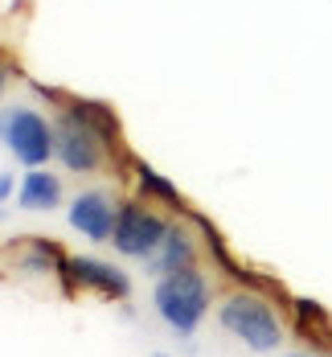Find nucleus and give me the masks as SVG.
Returning <instances> with one entry per match:
<instances>
[{
  "label": "nucleus",
  "mask_w": 332,
  "mask_h": 357,
  "mask_svg": "<svg viewBox=\"0 0 332 357\" xmlns=\"http://www.w3.org/2000/svg\"><path fill=\"white\" fill-rule=\"evenodd\" d=\"M0 140L17 152L21 165H45L49 148H54V132L37 111L13 107V111H0Z\"/></svg>",
  "instance_id": "3"
},
{
  "label": "nucleus",
  "mask_w": 332,
  "mask_h": 357,
  "mask_svg": "<svg viewBox=\"0 0 332 357\" xmlns=\"http://www.w3.org/2000/svg\"><path fill=\"white\" fill-rule=\"evenodd\" d=\"M205 308H210V287H205V280H201L193 267L164 275L160 287H156V312L173 324L181 337H189V333L201 324Z\"/></svg>",
  "instance_id": "1"
},
{
  "label": "nucleus",
  "mask_w": 332,
  "mask_h": 357,
  "mask_svg": "<svg viewBox=\"0 0 332 357\" xmlns=\"http://www.w3.org/2000/svg\"><path fill=\"white\" fill-rule=\"evenodd\" d=\"M66 115H70L74 123H82L90 136H99L103 144H119V115L107 107V103H99V99H70L66 103Z\"/></svg>",
  "instance_id": "8"
},
{
  "label": "nucleus",
  "mask_w": 332,
  "mask_h": 357,
  "mask_svg": "<svg viewBox=\"0 0 332 357\" xmlns=\"http://www.w3.org/2000/svg\"><path fill=\"white\" fill-rule=\"evenodd\" d=\"M70 222H74V230H82L86 238L103 243L111 234V226H115V214H111V202L103 193H82V197H74V206H70Z\"/></svg>",
  "instance_id": "7"
},
{
  "label": "nucleus",
  "mask_w": 332,
  "mask_h": 357,
  "mask_svg": "<svg viewBox=\"0 0 332 357\" xmlns=\"http://www.w3.org/2000/svg\"><path fill=\"white\" fill-rule=\"evenodd\" d=\"M58 177H49V173H41L33 169L29 177L21 181V193H17V206H25V210H54L58 206Z\"/></svg>",
  "instance_id": "10"
},
{
  "label": "nucleus",
  "mask_w": 332,
  "mask_h": 357,
  "mask_svg": "<svg viewBox=\"0 0 332 357\" xmlns=\"http://www.w3.org/2000/svg\"><path fill=\"white\" fill-rule=\"evenodd\" d=\"M189 263H193V243H189V234H184V230H168V238L160 243L156 259H152V267L164 271V275H173V271H184Z\"/></svg>",
  "instance_id": "11"
},
{
  "label": "nucleus",
  "mask_w": 332,
  "mask_h": 357,
  "mask_svg": "<svg viewBox=\"0 0 332 357\" xmlns=\"http://www.w3.org/2000/svg\"><path fill=\"white\" fill-rule=\"evenodd\" d=\"M4 82H8V70H4V66H0V91H4Z\"/></svg>",
  "instance_id": "14"
},
{
  "label": "nucleus",
  "mask_w": 332,
  "mask_h": 357,
  "mask_svg": "<svg viewBox=\"0 0 332 357\" xmlns=\"http://www.w3.org/2000/svg\"><path fill=\"white\" fill-rule=\"evenodd\" d=\"M136 177H140V193L156 197V202H164V206H184L181 193H177V185H173V181H164L160 173H152V169L140 165V160H136Z\"/></svg>",
  "instance_id": "12"
},
{
  "label": "nucleus",
  "mask_w": 332,
  "mask_h": 357,
  "mask_svg": "<svg viewBox=\"0 0 332 357\" xmlns=\"http://www.w3.org/2000/svg\"><path fill=\"white\" fill-rule=\"evenodd\" d=\"M221 324H226L238 341H246L251 349H275L279 337H283L279 317L258 300L255 291H238V296H230V300L221 304Z\"/></svg>",
  "instance_id": "2"
},
{
  "label": "nucleus",
  "mask_w": 332,
  "mask_h": 357,
  "mask_svg": "<svg viewBox=\"0 0 332 357\" xmlns=\"http://www.w3.org/2000/svg\"><path fill=\"white\" fill-rule=\"evenodd\" d=\"M54 148H58L62 165L74 169V173H95V169H99V156H103V140L90 136L82 123H74L70 115H62L58 136H54Z\"/></svg>",
  "instance_id": "5"
},
{
  "label": "nucleus",
  "mask_w": 332,
  "mask_h": 357,
  "mask_svg": "<svg viewBox=\"0 0 332 357\" xmlns=\"http://www.w3.org/2000/svg\"><path fill=\"white\" fill-rule=\"evenodd\" d=\"M70 280H74V287H95V291L115 296V300H127V296H132L127 275H123V271H115L111 263L90 259V255H78V259H70Z\"/></svg>",
  "instance_id": "6"
},
{
  "label": "nucleus",
  "mask_w": 332,
  "mask_h": 357,
  "mask_svg": "<svg viewBox=\"0 0 332 357\" xmlns=\"http://www.w3.org/2000/svg\"><path fill=\"white\" fill-rule=\"evenodd\" d=\"M168 230H173V226H168L164 218H156L152 210H144V206H123V210L115 214L111 238H115V247L123 250V255L148 259V255L160 250V243L168 238Z\"/></svg>",
  "instance_id": "4"
},
{
  "label": "nucleus",
  "mask_w": 332,
  "mask_h": 357,
  "mask_svg": "<svg viewBox=\"0 0 332 357\" xmlns=\"http://www.w3.org/2000/svg\"><path fill=\"white\" fill-rule=\"evenodd\" d=\"M295 328H299L303 341H316V345L332 349V321H329V312H324L320 304L295 300Z\"/></svg>",
  "instance_id": "9"
},
{
  "label": "nucleus",
  "mask_w": 332,
  "mask_h": 357,
  "mask_svg": "<svg viewBox=\"0 0 332 357\" xmlns=\"http://www.w3.org/2000/svg\"><path fill=\"white\" fill-rule=\"evenodd\" d=\"M8 193H13V177H0V202H4Z\"/></svg>",
  "instance_id": "13"
}]
</instances>
